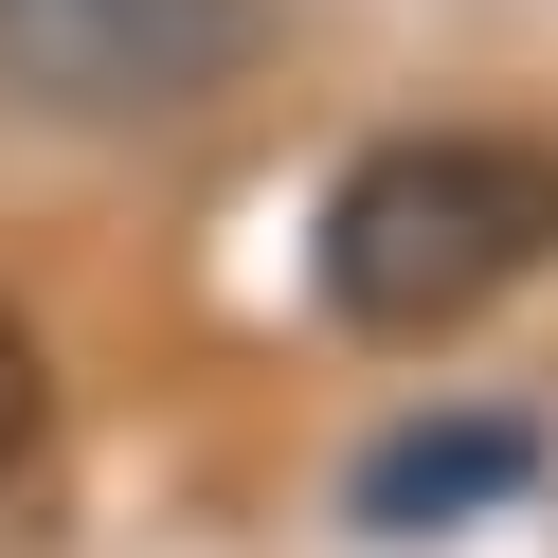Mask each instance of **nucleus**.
<instances>
[{
	"label": "nucleus",
	"mask_w": 558,
	"mask_h": 558,
	"mask_svg": "<svg viewBox=\"0 0 558 558\" xmlns=\"http://www.w3.org/2000/svg\"><path fill=\"white\" fill-rule=\"evenodd\" d=\"M306 270H325V306L361 342L486 325L522 270H558V145H522V126H397V145H361L325 181Z\"/></svg>",
	"instance_id": "1"
},
{
	"label": "nucleus",
	"mask_w": 558,
	"mask_h": 558,
	"mask_svg": "<svg viewBox=\"0 0 558 558\" xmlns=\"http://www.w3.org/2000/svg\"><path fill=\"white\" fill-rule=\"evenodd\" d=\"M270 0H0V109L37 126H181L253 73Z\"/></svg>",
	"instance_id": "2"
},
{
	"label": "nucleus",
	"mask_w": 558,
	"mask_h": 558,
	"mask_svg": "<svg viewBox=\"0 0 558 558\" xmlns=\"http://www.w3.org/2000/svg\"><path fill=\"white\" fill-rule=\"evenodd\" d=\"M505 469H522V433H450V450L414 433V450H378V486H361V505L397 522V505H450V486H505Z\"/></svg>",
	"instance_id": "3"
},
{
	"label": "nucleus",
	"mask_w": 558,
	"mask_h": 558,
	"mask_svg": "<svg viewBox=\"0 0 558 558\" xmlns=\"http://www.w3.org/2000/svg\"><path fill=\"white\" fill-rule=\"evenodd\" d=\"M37 433H54V361H37V325L0 306V486L37 469Z\"/></svg>",
	"instance_id": "4"
}]
</instances>
